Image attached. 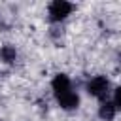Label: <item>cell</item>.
Returning a JSON list of instances; mask_svg holds the SVG:
<instances>
[{
    "label": "cell",
    "mask_w": 121,
    "mask_h": 121,
    "mask_svg": "<svg viewBox=\"0 0 121 121\" xmlns=\"http://www.w3.org/2000/svg\"><path fill=\"white\" fill-rule=\"evenodd\" d=\"M51 87H53V93H55V98L57 102L64 108V110H74L78 108L79 104V96L74 93L72 85H70V79L64 76V74H57L51 81Z\"/></svg>",
    "instance_id": "obj_1"
},
{
    "label": "cell",
    "mask_w": 121,
    "mask_h": 121,
    "mask_svg": "<svg viewBox=\"0 0 121 121\" xmlns=\"http://www.w3.org/2000/svg\"><path fill=\"white\" fill-rule=\"evenodd\" d=\"M72 8H74V6H72L70 2L55 0V2L49 6V17H51V21H62L66 15H70Z\"/></svg>",
    "instance_id": "obj_2"
},
{
    "label": "cell",
    "mask_w": 121,
    "mask_h": 121,
    "mask_svg": "<svg viewBox=\"0 0 121 121\" xmlns=\"http://www.w3.org/2000/svg\"><path fill=\"white\" fill-rule=\"evenodd\" d=\"M87 93L91 96H96V98H104L106 93H108V79L104 76H96L93 78L89 83H87Z\"/></svg>",
    "instance_id": "obj_3"
},
{
    "label": "cell",
    "mask_w": 121,
    "mask_h": 121,
    "mask_svg": "<svg viewBox=\"0 0 121 121\" xmlns=\"http://www.w3.org/2000/svg\"><path fill=\"white\" fill-rule=\"evenodd\" d=\"M115 106H113V102H102L100 104V110H98V115L104 119V121H112L113 119V115H115Z\"/></svg>",
    "instance_id": "obj_4"
},
{
    "label": "cell",
    "mask_w": 121,
    "mask_h": 121,
    "mask_svg": "<svg viewBox=\"0 0 121 121\" xmlns=\"http://www.w3.org/2000/svg\"><path fill=\"white\" fill-rule=\"evenodd\" d=\"M0 55H2V59H4L6 62H13V60H15V49L9 47V45L4 47V49L0 51Z\"/></svg>",
    "instance_id": "obj_5"
},
{
    "label": "cell",
    "mask_w": 121,
    "mask_h": 121,
    "mask_svg": "<svg viewBox=\"0 0 121 121\" xmlns=\"http://www.w3.org/2000/svg\"><path fill=\"white\" fill-rule=\"evenodd\" d=\"M113 106L121 110V87H117L115 93H113Z\"/></svg>",
    "instance_id": "obj_6"
}]
</instances>
